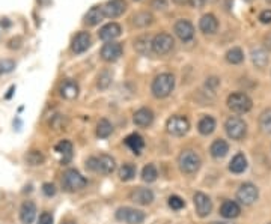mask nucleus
<instances>
[{"label":"nucleus","mask_w":271,"mask_h":224,"mask_svg":"<svg viewBox=\"0 0 271 224\" xmlns=\"http://www.w3.org/2000/svg\"><path fill=\"white\" fill-rule=\"evenodd\" d=\"M174 88H175V77L171 72H163L154 79L151 90L155 98L161 99V98H167L172 93Z\"/></svg>","instance_id":"obj_1"},{"label":"nucleus","mask_w":271,"mask_h":224,"mask_svg":"<svg viewBox=\"0 0 271 224\" xmlns=\"http://www.w3.org/2000/svg\"><path fill=\"white\" fill-rule=\"evenodd\" d=\"M178 164H180V169L182 173L185 175H193L196 173L199 169H200V157L194 152V151H182L178 157Z\"/></svg>","instance_id":"obj_2"},{"label":"nucleus","mask_w":271,"mask_h":224,"mask_svg":"<svg viewBox=\"0 0 271 224\" xmlns=\"http://www.w3.org/2000/svg\"><path fill=\"white\" fill-rule=\"evenodd\" d=\"M227 107L233 111V113H238V115H244V113H249L253 107V102L252 99L246 95V93H241V92H235V93H230L227 96Z\"/></svg>","instance_id":"obj_3"},{"label":"nucleus","mask_w":271,"mask_h":224,"mask_svg":"<svg viewBox=\"0 0 271 224\" xmlns=\"http://www.w3.org/2000/svg\"><path fill=\"white\" fill-rule=\"evenodd\" d=\"M88 167L93 172H99L103 175H110L116 169V163L110 155H99V157H92L88 160Z\"/></svg>","instance_id":"obj_4"},{"label":"nucleus","mask_w":271,"mask_h":224,"mask_svg":"<svg viewBox=\"0 0 271 224\" xmlns=\"http://www.w3.org/2000/svg\"><path fill=\"white\" fill-rule=\"evenodd\" d=\"M62 185L66 191H80L83 190L86 185H88V180L85 176H82L77 170L74 169H70L63 173V178H62Z\"/></svg>","instance_id":"obj_5"},{"label":"nucleus","mask_w":271,"mask_h":224,"mask_svg":"<svg viewBox=\"0 0 271 224\" xmlns=\"http://www.w3.org/2000/svg\"><path fill=\"white\" fill-rule=\"evenodd\" d=\"M226 134L232 140H243L247 133V125L243 119L236 116H230L225 122Z\"/></svg>","instance_id":"obj_6"},{"label":"nucleus","mask_w":271,"mask_h":224,"mask_svg":"<svg viewBox=\"0 0 271 224\" xmlns=\"http://www.w3.org/2000/svg\"><path fill=\"white\" fill-rule=\"evenodd\" d=\"M175 47V41L172 38V35L169 33H158L152 38V50L154 54L158 56H164L167 53H171Z\"/></svg>","instance_id":"obj_7"},{"label":"nucleus","mask_w":271,"mask_h":224,"mask_svg":"<svg viewBox=\"0 0 271 224\" xmlns=\"http://www.w3.org/2000/svg\"><path fill=\"white\" fill-rule=\"evenodd\" d=\"M116 218L122 223L127 224H142L145 220V214L136 208L124 206L116 211Z\"/></svg>","instance_id":"obj_8"},{"label":"nucleus","mask_w":271,"mask_h":224,"mask_svg":"<svg viewBox=\"0 0 271 224\" xmlns=\"http://www.w3.org/2000/svg\"><path fill=\"white\" fill-rule=\"evenodd\" d=\"M258 197H259V191H258V188H256L253 183H250V182L243 183V185L240 186V190L236 191V199H238V202L243 203V205H253V203L258 200Z\"/></svg>","instance_id":"obj_9"},{"label":"nucleus","mask_w":271,"mask_h":224,"mask_svg":"<svg viewBox=\"0 0 271 224\" xmlns=\"http://www.w3.org/2000/svg\"><path fill=\"white\" fill-rule=\"evenodd\" d=\"M166 130H167L169 134L181 137V135L188 133V130H190V122H188V119L184 118V116H172V118L167 121V124H166Z\"/></svg>","instance_id":"obj_10"},{"label":"nucleus","mask_w":271,"mask_h":224,"mask_svg":"<svg viewBox=\"0 0 271 224\" xmlns=\"http://www.w3.org/2000/svg\"><path fill=\"white\" fill-rule=\"evenodd\" d=\"M194 200V208H196V212L199 217H208L211 209H213V203H211V199L205 194V193H200L197 191L193 197Z\"/></svg>","instance_id":"obj_11"},{"label":"nucleus","mask_w":271,"mask_h":224,"mask_svg":"<svg viewBox=\"0 0 271 224\" xmlns=\"http://www.w3.org/2000/svg\"><path fill=\"white\" fill-rule=\"evenodd\" d=\"M103 14L107 18H116L122 15L127 9V2L125 0H109L103 8Z\"/></svg>","instance_id":"obj_12"},{"label":"nucleus","mask_w":271,"mask_h":224,"mask_svg":"<svg viewBox=\"0 0 271 224\" xmlns=\"http://www.w3.org/2000/svg\"><path fill=\"white\" fill-rule=\"evenodd\" d=\"M174 32H175V35L180 38L181 41H184V43L191 41L193 36H194V27H193V24H191L188 20H180V21H177V23H175V27H174Z\"/></svg>","instance_id":"obj_13"},{"label":"nucleus","mask_w":271,"mask_h":224,"mask_svg":"<svg viewBox=\"0 0 271 224\" xmlns=\"http://www.w3.org/2000/svg\"><path fill=\"white\" fill-rule=\"evenodd\" d=\"M122 53H124L122 45L118 43H107L101 48V57L106 62H116L122 56Z\"/></svg>","instance_id":"obj_14"},{"label":"nucleus","mask_w":271,"mask_h":224,"mask_svg":"<svg viewBox=\"0 0 271 224\" xmlns=\"http://www.w3.org/2000/svg\"><path fill=\"white\" fill-rule=\"evenodd\" d=\"M121 26L118 23H107L106 26H103L98 32L99 35V40L106 41V43H113V40L119 38L121 36Z\"/></svg>","instance_id":"obj_15"},{"label":"nucleus","mask_w":271,"mask_h":224,"mask_svg":"<svg viewBox=\"0 0 271 224\" xmlns=\"http://www.w3.org/2000/svg\"><path fill=\"white\" fill-rule=\"evenodd\" d=\"M130 199H131L134 203H137V205L146 206V205L152 203V200H154V193H152L149 188H142V186H139V188H136V190L131 191Z\"/></svg>","instance_id":"obj_16"},{"label":"nucleus","mask_w":271,"mask_h":224,"mask_svg":"<svg viewBox=\"0 0 271 224\" xmlns=\"http://www.w3.org/2000/svg\"><path fill=\"white\" fill-rule=\"evenodd\" d=\"M92 44V40H90V35L88 32H80V33H77L76 35V38L73 40V45H71V48H73V51L76 53V54H82V53H85L88 48Z\"/></svg>","instance_id":"obj_17"},{"label":"nucleus","mask_w":271,"mask_h":224,"mask_svg":"<svg viewBox=\"0 0 271 224\" xmlns=\"http://www.w3.org/2000/svg\"><path fill=\"white\" fill-rule=\"evenodd\" d=\"M199 29L205 35H214L219 29V21L213 14H205L199 21Z\"/></svg>","instance_id":"obj_18"},{"label":"nucleus","mask_w":271,"mask_h":224,"mask_svg":"<svg viewBox=\"0 0 271 224\" xmlns=\"http://www.w3.org/2000/svg\"><path fill=\"white\" fill-rule=\"evenodd\" d=\"M35 218H37V206L33 202L26 200L20 209V220L24 224H32L35 221Z\"/></svg>","instance_id":"obj_19"},{"label":"nucleus","mask_w":271,"mask_h":224,"mask_svg":"<svg viewBox=\"0 0 271 224\" xmlns=\"http://www.w3.org/2000/svg\"><path fill=\"white\" fill-rule=\"evenodd\" d=\"M134 50L142 56H151L154 54L152 50V36L151 35H142L134 41Z\"/></svg>","instance_id":"obj_20"},{"label":"nucleus","mask_w":271,"mask_h":224,"mask_svg":"<svg viewBox=\"0 0 271 224\" xmlns=\"http://www.w3.org/2000/svg\"><path fill=\"white\" fill-rule=\"evenodd\" d=\"M250 57H252V62L256 68H265L268 65V53L265 48H261V47H253L250 50Z\"/></svg>","instance_id":"obj_21"},{"label":"nucleus","mask_w":271,"mask_h":224,"mask_svg":"<svg viewBox=\"0 0 271 224\" xmlns=\"http://www.w3.org/2000/svg\"><path fill=\"white\" fill-rule=\"evenodd\" d=\"M133 121H134V124L137 127H142V128L149 127V125L152 124V121H154V113H152V110H149V108H146V107L139 108L134 113Z\"/></svg>","instance_id":"obj_22"},{"label":"nucleus","mask_w":271,"mask_h":224,"mask_svg":"<svg viewBox=\"0 0 271 224\" xmlns=\"http://www.w3.org/2000/svg\"><path fill=\"white\" fill-rule=\"evenodd\" d=\"M241 214V208L235 200H226L220 206V215L225 218H236Z\"/></svg>","instance_id":"obj_23"},{"label":"nucleus","mask_w":271,"mask_h":224,"mask_svg":"<svg viewBox=\"0 0 271 224\" xmlns=\"http://www.w3.org/2000/svg\"><path fill=\"white\" fill-rule=\"evenodd\" d=\"M79 92H80L79 85L73 80H65L60 85V95L65 99H76L79 96Z\"/></svg>","instance_id":"obj_24"},{"label":"nucleus","mask_w":271,"mask_h":224,"mask_svg":"<svg viewBox=\"0 0 271 224\" xmlns=\"http://www.w3.org/2000/svg\"><path fill=\"white\" fill-rule=\"evenodd\" d=\"M154 20H155L154 15H152L151 12H148V11L137 12V14H134V15L131 17V23L134 24L136 27H140V29L151 26V24L154 23Z\"/></svg>","instance_id":"obj_25"},{"label":"nucleus","mask_w":271,"mask_h":224,"mask_svg":"<svg viewBox=\"0 0 271 224\" xmlns=\"http://www.w3.org/2000/svg\"><path fill=\"white\" fill-rule=\"evenodd\" d=\"M210 152H211V157H213V158L220 160V158L226 157V154L229 152V144H227L226 140L219 138V140L213 141V144H211V147H210Z\"/></svg>","instance_id":"obj_26"},{"label":"nucleus","mask_w":271,"mask_h":224,"mask_svg":"<svg viewBox=\"0 0 271 224\" xmlns=\"http://www.w3.org/2000/svg\"><path fill=\"white\" fill-rule=\"evenodd\" d=\"M56 152L62 155V163H68L73 157V143L70 140H62L56 144Z\"/></svg>","instance_id":"obj_27"},{"label":"nucleus","mask_w":271,"mask_h":224,"mask_svg":"<svg viewBox=\"0 0 271 224\" xmlns=\"http://www.w3.org/2000/svg\"><path fill=\"white\" fill-rule=\"evenodd\" d=\"M246 169H247V160H246V157L243 154H236L229 163V170L232 173L238 175V173H243Z\"/></svg>","instance_id":"obj_28"},{"label":"nucleus","mask_w":271,"mask_h":224,"mask_svg":"<svg viewBox=\"0 0 271 224\" xmlns=\"http://www.w3.org/2000/svg\"><path fill=\"white\" fill-rule=\"evenodd\" d=\"M197 130L202 135L213 134L214 130H216V119L211 118V116H204L197 124Z\"/></svg>","instance_id":"obj_29"},{"label":"nucleus","mask_w":271,"mask_h":224,"mask_svg":"<svg viewBox=\"0 0 271 224\" xmlns=\"http://www.w3.org/2000/svg\"><path fill=\"white\" fill-rule=\"evenodd\" d=\"M104 18V14H103V9L99 6H93L90 8L89 11L86 12L85 15V24L88 26H96L99 24V21Z\"/></svg>","instance_id":"obj_30"},{"label":"nucleus","mask_w":271,"mask_h":224,"mask_svg":"<svg viewBox=\"0 0 271 224\" xmlns=\"http://www.w3.org/2000/svg\"><path fill=\"white\" fill-rule=\"evenodd\" d=\"M124 143L134 152L136 155H139L140 152H142V149H143V146H145V141H143V138H142V135L139 134H130L125 137V140H124Z\"/></svg>","instance_id":"obj_31"},{"label":"nucleus","mask_w":271,"mask_h":224,"mask_svg":"<svg viewBox=\"0 0 271 224\" xmlns=\"http://www.w3.org/2000/svg\"><path fill=\"white\" fill-rule=\"evenodd\" d=\"M226 60H227L229 63H232V65L241 63V62L244 60V53H243V50L238 48V47L230 48V50L226 53Z\"/></svg>","instance_id":"obj_32"},{"label":"nucleus","mask_w":271,"mask_h":224,"mask_svg":"<svg viewBox=\"0 0 271 224\" xmlns=\"http://www.w3.org/2000/svg\"><path fill=\"white\" fill-rule=\"evenodd\" d=\"M112 133H113V125L107 119H101L96 125V135L99 138H107Z\"/></svg>","instance_id":"obj_33"},{"label":"nucleus","mask_w":271,"mask_h":224,"mask_svg":"<svg viewBox=\"0 0 271 224\" xmlns=\"http://www.w3.org/2000/svg\"><path fill=\"white\" fill-rule=\"evenodd\" d=\"M44 161L45 158L41 151H30V152H27V155H26V163H27L29 166H41Z\"/></svg>","instance_id":"obj_34"},{"label":"nucleus","mask_w":271,"mask_h":224,"mask_svg":"<svg viewBox=\"0 0 271 224\" xmlns=\"http://www.w3.org/2000/svg\"><path fill=\"white\" fill-rule=\"evenodd\" d=\"M259 127L264 133L271 134V108H267L259 116Z\"/></svg>","instance_id":"obj_35"},{"label":"nucleus","mask_w":271,"mask_h":224,"mask_svg":"<svg viewBox=\"0 0 271 224\" xmlns=\"http://www.w3.org/2000/svg\"><path fill=\"white\" fill-rule=\"evenodd\" d=\"M157 176H158V172H157V169H155V166L154 164H148V166H145L143 167V170H142V179L145 180V182H154V180L157 179Z\"/></svg>","instance_id":"obj_36"},{"label":"nucleus","mask_w":271,"mask_h":224,"mask_svg":"<svg viewBox=\"0 0 271 224\" xmlns=\"http://www.w3.org/2000/svg\"><path fill=\"white\" fill-rule=\"evenodd\" d=\"M136 176V167L133 164L127 163L121 167L119 170V178L121 180H131Z\"/></svg>","instance_id":"obj_37"},{"label":"nucleus","mask_w":271,"mask_h":224,"mask_svg":"<svg viewBox=\"0 0 271 224\" xmlns=\"http://www.w3.org/2000/svg\"><path fill=\"white\" fill-rule=\"evenodd\" d=\"M110 85H112V74H110L109 71L101 72L99 77H98V83H96V86H98L101 90H106Z\"/></svg>","instance_id":"obj_38"},{"label":"nucleus","mask_w":271,"mask_h":224,"mask_svg":"<svg viewBox=\"0 0 271 224\" xmlns=\"http://www.w3.org/2000/svg\"><path fill=\"white\" fill-rule=\"evenodd\" d=\"M14 68H15V62H14V60H11V59H3V60H0V76L11 72Z\"/></svg>","instance_id":"obj_39"},{"label":"nucleus","mask_w":271,"mask_h":224,"mask_svg":"<svg viewBox=\"0 0 271 224\" xmlns=\"http://www.w3.org/2000/svg\"><path fill=\"white\" fill-rule=\"evenodd\" d=\"M169 206L172 209H175V211H180L185 206V203H184V200L181 199L180 196H171L169 197Z\"/></svg>","instance_id":"obj_40"},{"label":"nucleus","mask_w":271,"mask_h":224,"mask_svg":"<svg viewBox=\"0 0 271 224\" xmlns=\"http://www.w3.org/2000/svg\"><path fill=\"white\" fill-rule=\"evenodd\" d=\"M151 8L155 11H164L167 8V0H151Z\"/></svg>","instance_id":"obj_41"},{"label":"nucleus","mask_w":271,"mask_h":224,"mask_svg":"<svg viewBox=\"0 0 271 224\" xmlns=\"http://www.w3.org/2000/svg\"><path fill=\"white\" fill-rule=\"evenodd\" d=\"M259 21L264 24H270L271 23V9H265L259 14Z\"/></svg>","instance_id":"obj_42"},{"label":"nucleus","mask_w":271,"mask_h":224,"mask_svg":"<svg viewBox=\"0 0 271 224\" xmlns=\"http://www.w3.org/2000/svg\"><path fill=\"white\" fill-rule=\"evenodd\" d=\"M43 193H44L47 197H51L56 194V186L53 183H44L43 185Z\"/></svg>","instance_id":"obj_43"},{"label":"nucleus","mask_w":271,"mask_h":224,"mask_svg":"<svg viewBox=\"0 0 271 224\" xmlns=\"http://www.w3.org/2000/svg\"><path fill=\"white\" fill-rule=\"evenodd\" d=\"M38 224H53V215H51L50 212H43V214L40 215Z\"/></svg>","instance_id":"obj_44"},{"label":"nucleus","mask_w":271,"mask_h":224,"mask_svg":"<svg viewBox=\"0 0 271 224\" xmlns=\"http://www.w3.org/2000/svg\"><path fill=\"white\" fill-rule=\"evenodd\" d=\"M65 121V118H62L60 115H57V116H54V119L50 122V125L53 127V128H56V130H60L63 125H62V122Z\"/></svg>","instance_id":"obj_45"},{"label":"nucleus","mask_w":271,"mask_h":224,"mask_svg":"<svg viewBox=\"0 0 271 224\" xmlns=\"http://www.w3.org/2000/svg\"><path fill=\"white\" fill-rule=\"evenodd\" d=\"M188 3H190V6H191V8L200 9V8H204V6H205L207 0H188Z\"/></svg>","instance_id":"obj_46"},{"label":"nucleus","mask_w":271,"mask_h":224,"mask_svg":"<svg viewBox=\"0 0 271 224\" xmlns=\"http://www.w3.org/2000/svg\"><path fill=\"white\" fill-rule=\"evenodd\" d=\"M264 45H265V48H267V50H270L271 51V32L264 36Z\"/></svg>","instance_id":"obj_47"},{"label":"nucleus","mask_w":271,"mask_h":224,"mask_svg":"<svg viewBox=\"0 0 271 224\" xmlns=\"http://www.w3.org/2000/svg\"><path fill=\"white\" fill-rule=\"evenodd\" d=\"M18 47H20V38L9 41V48H18Z\"/></svg>","instance_id":"obj_48"},{"label":"nucleus","mask_w":271,"mask_h":224,"mask_svg":"<svg viewBox=\"0 0 271 224\" xmlns=\"http://www.w3.org/2000/svg\"><path fill=\"white\" fill-rule=\"evenodd\" d=\"M175 2H177V3H181V5H182V3H185V0H175Z\"/></svg>","instance_id":"obj_49"},{"label":"nucleus","mask_w":271,"mask_h":224,"mask_svg":"<svg viewBox=\"0 0 271 224\" xmlns=\"http://www.w3.org/2000/svg\"><path fill=\"white\" fill-rule=\"evenodd\" d=\"M63 224H76V223H73V221H66V223H63Z\"/></svg>","instance_id":"obj_50"},{"label":"nucleus","mask_w":271,"mask_h":224,"mask_svg":"<svg viewBox=\"0 0 271 224\" xmlns=\"http://www.w3.org/2000/svg\"><path fill=\"white\" fill-rule=\"evenodd\" d=\"M213 224H223V223H213Z\"/></svg>","instance_id":"obj_51"},{"label":"nucleus","mask_w":271,"mask_h":224,"mask_svg":"<svg viewBox=\"0 0 271 224\" xmlns=\"http://www.w3.org/2000/svg\"><path fill=\"white\" fill-rule=\"evenodd\" d=\"M136 2H139V0H136Z\"/></svg>","instance_id":"obj_52"},{"label":"nucleus","mask_w":271,"mask_h":224,"mask_svg":"<svg viewBox=\"0 0 271 224\" xmlns=\"http://www.w3.org/2000/svg\"><path fill=\"white\" fill-rule=\"evenodd\" d=\"M270 224H271V223H270Z\"/></svg>","instance_id":"obj_53"}]
</instances>
